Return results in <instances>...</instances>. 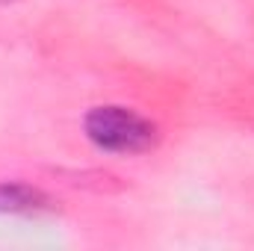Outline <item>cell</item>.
Returning a JSON list of instances; mask_svg holds the SVG:
<instances>
[{
    "instance_id": "cell-3",
    "label": "cell",
    "mask_w": 254,
    "mask_h": 251,
    "mask_svg": "<svg viewBox=\"0 0 254 251\" xmlns=\"http://www.w3.org/2000/svg\"><path fill=\"white\" fill-rule=\"evenodd\" d=\"M0 3H9V0H0Z\"/></svg>"
},
{
    "instance_id": "cell-1",
    "label": "cell",
    "mask_w": 254,
    "mask_h": 251,
    "mask_svg": "<svg viewBox=\"0 0 254 251\" xmlns=\"http://www.w3.org/2000/svg\"><path fill=\"white\" fill-rule=\"evenodd\" d=\"M86 136L113 154H142L157 145V127L127 107H95L83 119Z\"/></svg>"
},
{
    "instance_id": "cell-2",
    "label": "cell",
    "mask_w": 254,
    "mask_h": 251,
    "mask_svg": "<svg viewBox=\"0 0 254 251\" xmlns=\"http://www.w3.org/2000/svg\"><path fill=\"white\" fill-rule=\"evenodd\" d=\"M54 201L27 184H0V213H12V216H39V213H51Z\"/></svg>"
}]
</instances>
